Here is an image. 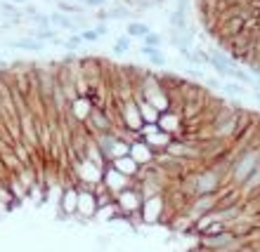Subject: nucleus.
I'll return each instance as SVG.
<instances>
[{"instance_id":"1","label":"nucleus","mask_w":260,"mask_h":252,"mask_svg":"<svg viewBox=\"0 0 260 252\" xmlns=\"http://www.w3.org/2000/svg\"><path fill=\"white\" fill-rule=\"evenodd\" d=\"M140 139H142L154 153H164L173 142V137L168 135V132H164L158 125H142V130H140Z\"/></svg>"},{"instance_id":"2","label":"nucleus","mask_w":260,"mask_h":252,"mask_svg":"<svg viewBox=\"0 0 260 252\" xmlns=\"http://www.w3.org/2000/svg\"><path fill=\"white\" fill-rule=\"evenodd\" d=\"M142 203H144V198H142V193H140L137 186H130V189H125L123 193H118L116 196V205H118V210H121V215H123L125 219L140 215Z\"/></svg>"},{"instance_id":"3","label":"nucleus","mask_w":260,"mask_h":252,"mask_svg":"<svg viewBox=\"0 0 260 252\" xmlns=\"http://www.w3.org/2000/svg\"><path fill=\"white\" fill-rule=\"evenodd\" d=\"M140 217H142V224H158L166 219V196H151L144 198L142 210H140Z\"/></svg>"},{"instance_id":"4","label":"nucleus","mask_w":260,"mask_h":252,"mask_svg":"<svg viewBox=\"0 0 260 252\" xmlns=\"http://www.w3.org/2000/svg\"><path fill=\"white\" fill-rule=\"evenodd\" d=\"M102 184L107 186V191H109L111 196L116 198L118 193H123L125 189H130V186H133V179H128L125 175H121V172L114 170V167L107 163V167H104V175H102Z\"/></svg>"},{"instance_id":"5","label":"nucleus","mask_w":260,"mask_h":252,"mask_svg":"<svg viewBox=\"0 0 260 252\" xmlns=\"http://www.w3.org/2000/svg\"><path fill=\"white\" fill-rule=\"evenodd\" d=\"M156 125L164 130V132H168L173 139H182V137H185L182 135V132H185V118H182V113H178V111H164Z\"/></svg>"},{"instance_id":"6","label":"nucleus","mask_w":260,"mask_h":252,"mask_svg":"<svg viewBox=\"0 0 260 252\" xmlns=\"http://www.w3.org/2000/svg\"><path fill=\"white\" fill-rule=\"evenodd\" d=\"M78 189V207H76V217L78 219H92L97 215V198H95V193L90 189H83V186H76Z\"/></svg>"},{"instance_id":"7","label":"nucleus","mask_w":260,"mask_h":252,"mask_svg":"<svg viewBox=\"0 0 260 252\" xmlns=\"http://www.w3.org/2000/svg\"><path fill=\"white\" fill-rule=\"evenodd\" d=\"M59 212L64 217H76V207H78V189L76 186H64L62 196H59Z\"/></svg>"},{"instance_id":"8","label":"nucleus","mask_w":260,"mask_h":252,"mask_svg":"<svg viewBox=\"0 0 260 252\" xmlns=\"http://www.w3.org/2000/svg\"><path fill=\"white\" fill-rule=\"evenodd\" d=\"M130 158H133L140 167H144V165H151L156 160V153H154L142 139H137V142L130 144Z\"/></svg>"},{"instance_id":"9","label":"nucleus","mask_w":260,"mask_h":252,"mask_svg":"<svg viewBox=\"0 0 260 252\" xmlns=\"http://www.w3.org/2000/svg\"><path fill=\"white\" fill-rule=\"evenodd\" d=\"M135 102H137V109H140V116H142V123L156 125L158 118H161V111H158L154 104L147 102V99H142V97H135Z\"/></svg>"},{"instance_id":"10","label":"nucleus","mask_w":260,"mask_h":252,"mask_svg":"<svg viewBox=\"0 0 260 252\" xmlns=\"http://www.w3.org/2000/svg\"><path fill=\"white\" fill-rule=\"evenodd\" d=\"M111 167H114V170H118L121 172V175H125V177L128 179H133V182H135V177L137 175H140V165L135 163V160H133V158L130 156H123V158H116V160H111Z\"/></svg>"},{"instance_id":"11","label":"nucleus","mask_w":260,"mask_h":252,"mask_svg":"<svg viewBox=\"0 0 260 252\" xmlns=\"http://www.w3.org/2000/svg\"><path fill=\"white\" fill-rule=\"evenodd\" d=\"M50 26H55V31H57V28H64V31H71V33H76L74 17H69V14L59 12V10L50 14Z\"/></svg>"},{"instance_id":"12","label":"nucleus","mask_w":260,"mask_h":252,"mask_svg":"<svg viewBox=\"0 0 260 252\" xmlns=\"http://www.w3.org/2000/svg\"><path fill=\"white\" fill-rule=\"evenodd\" d=\"M10 48L12 50H24V52H43L45 45L34 38H19V40H10Z\"/></svg>"},{"instance_id":"13","label":"nucleus","mask_w":260,"mask_h":252,"mask_svg":"<svg viewBox=\"0 0 260 252\" xmlns=\"http://www.w3.org/2000/svg\"><path fill=\"white\" fill-rule=\"evenodd\" d=\"M26 38H34V40L38 43H52V45H64V40H59L57 38V31H52V28H43V31H31V33L26 35Z\"/></svg>"},{"instance_id":"14","label":"nucleus","mask_w":260,"mask_h":252,"mask_svg":"<svg viewBox=\"0 0 260 252\" xmlns=\"http://www.w3.org/2000/svg\"><path fill=\"white\" fill-rule=\"evenodd\" d=\"M140 52H142V55L147 57L154 66H166V64H168V57H166L158 48H147V45H142V48H140Z\"/></svg>"},{"instance_id":"15","label":"nucleus","mask_w":260,"mask_h":252,"mask_svg":"<svg viewBox=\"0 0 260 252\" xmlns=\"http://www.w3.org/2000/svg\"><path fill=\"white\" fill-rule=\"evenodd\" d=\"M222 92H227V95H232V97H246L248 88L246 85H241V82L227 80V82H222Z\"/></svg>"},{"instance_id":"16","label":"nucleus","mask_w":260,"mask_h":252,"mask_svg":"<svg viewBox=\"0 0 260 252\" xmlns=\"http://www.w3.org/2000/svg\"><path fill=\"white\" fill-rule=\"evenodd\" d=\"M57 10H59V12H64V14H69V17H74V14H78V17H81L85 7L76 5V3H71V0H59V3H57Z\"/></svg>"},{"instance_id":"17","label":"nucleus","mask_w":260,"mask_h":252,"mask_svg":"<svg viewBox=\"0 0 260 252\" xmlns=\"http://www.w3.org/2000/svg\"><path fill=\"white\" fill-rule=\"evenodd\" d=\"M168 21H171V26L175 28V31H180V33L187 31V12H178V10H175V12L168 17Z\"/></svg>"},{"instance_id":"18","label":"nucleus","mask_w":260,"mask_h":252,"mask_svg":"<svg viewBox=\"0 0 260 252\" xmlns=\"http://www.w3.org/2000/svg\"><path fill=\"white\" fill-rule=\"evenodd\" d=\"M28 24H34L36 31H43V28H52L50 26V14H41V12H36L31 14V17H26Z\"/></svg>"},{"instance_id":"19","label":"nucleus","mask_w":260,"mask_h":252,"mask_svg":"<svg viewBox=\"0 0 260 252\" xmlns=\"http://www.w3.org/2000/svg\"><path fill=\"white\" fill-rule=\"evenodd\" d=\"M125 31H128L130 38H144V35L149 33V26H147V24H142V21H130Z\"/></svg>"},{"instance_id":"20","label":"nucleus","mask_w":260,"mask_h":252,"mask_svg":"<svg viewBox=\"0 0 260 252\" xmlns=\"http://www.w3.org/2000/svg\"><path fill=\"white\" fill-rule=\"evenodd\" d=\"M107 12H109V19H128L130 7H125L123 3H118V5H111Z\"/></svg>"},{"instance_id":"21","label":"nucleus","mask_w":260,"mask_h":252,"mask_svg":"<svg viewBox=\"0 0 260 252\" xmlns=\"http://www.w3.org/2000/svg\"><path fill=\"white\" fill-rule=\"evenodd\" d=\"M133 48V40H130V35H121L114 45V55H123V52H130Z\"/></svg>"},{"instance_id":"22","label":"nucleus","mask_w":260,"mask_h":252,"mask_svg":"<svg viewBox=\"0 0 260 252\" xmlns=\"http://www.w3.org/2000/svg\"><path fill=\"white\" fill-rule=\"evenodd\" d=\"M161 43H164V38H161L158 33H151V31L142 38V45H147V48H158L161 50Z\"/></svg>"},{"instance_id":"23","label":"nucleus","mask_w":260,"mask_h":252,"mask_svg":"<svg viewBox=\"0 0 260 252\" xmlns=\"http://www.w3.org/2000/svg\"><path fill=\"white\" fill-rule=\"evenodd\" d=\"M83 45H85V43H83V38L78 33H71L67 40H64V48H67V50H74V52L78 48H83Z\"/></svg>"},{"instance_id":"24","label":"nucleus","mask_w":260,"mask_h":252,"mask_svg":"<svg viewBox=\"0 0 260 252\" xmlns=\"http://www.w3.org/2000/svg\"><path fill=\"white\" fill-rule=\"evenodd\" d=\"M78 35L83 38V43H97V40H100V33H97L95 28H83Z\"/></svg>"},{"instance_id":"25","label":"nucleus","mask_w":260,"mask_h":252,"mask_svg":"<svg viewBox=\"0 0 260 252\" xmlns=\"http://www.w3.org/2000/svg\"><path fill=\"white\" fill-rule=\"evenodd\" d=\"M206 88H213V90H222V85H220L218 80H213V78H206Z\"/></svg>"},{"instance_id":"26","label":"nucleus","mask_w":260,"mask_h":252,"mask_svg":"<svg viewBox=\"0 0 260 252\" xmlns=\"http://www.w3.org/2000/svg\"><path fill=\"white\" fill-rule=\"evenodd\" d=\"M95 31H97L100 35H107V33H109V26H107V24H97Z\"/></svg>"},{"instance_id":"27","label":"nucleus","mask_w":260,"mask_h":252,"mask_svg":"<svg viewBox=\"0 0 260 252\" xmlns=\"http://www.w3.org/2000/svg\"><path fill=\"white\" fill-rule=\"evenodd\" d=\"M251 95H253V99H255V102L260 104V90H253V92H251Z\"/></svg>"},{"instance_id":"28","label":"nucleus","mask_w":260,"mask_h":252,"mask_svg":"<svg viewBox=\"0 0 260 252\" xmlns=\"http://www.w3.org/2000/svg\"><path fill=\"white\" fill-rule=\"evenodd\" d=\"M0 57H3V52H0Z\"/></svg>"}]
</instances>
